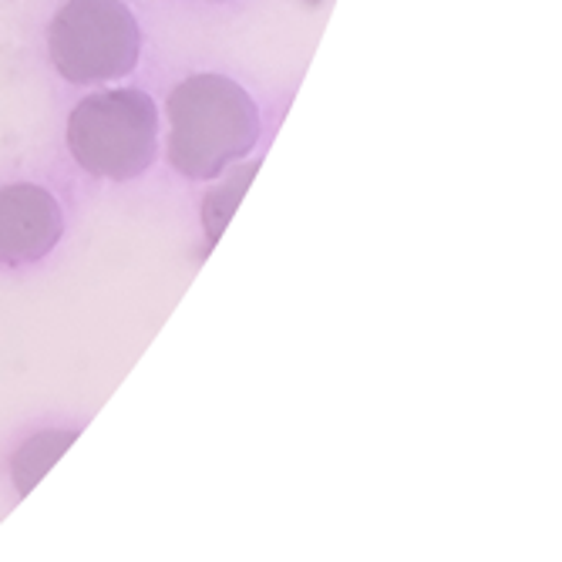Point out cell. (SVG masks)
<instances>
[{
	"label": "cell",
	"instance_id": "6da1fadb",
	"mask_svg": "<svg viewBox=\"0 0 562 562\" xmlns=\"http://www.w3.org/2000/svg\"><path fill=\"white\" fill-rule=\"evenodd\" d=\"M169 166L216 179L260 142V109L226 75H192L169 94Z\"/></svg>",
	"mask_w": 562,
	"mask_h": 562
},
{
	"label": "cell",
	"instance_id": "7a4b0ae2",
	"mask_svg": "<svg viewBox=\"0 0 562 562\" xmlns=\"http://www.w3.org/2000/svg\"><path fill=\"white\" fill-rule=\"evenodd\" d=\"M68 148L75 162L98 179L125 182L156 162L159 109L145 91H98L68 119Z\"/></svg>",
	"mask_w": 562,
	"mask_h": 562
},
{
	"label": "cell",
	"instance_id": "5b68a950",
	"mask_svg": "<svg viewBox=\"0 0 562 562\" xmlns=\"http://www.w3.org/2000/svg\"><path fill=\"white\" fill-rule=\"evenodd\" d=\"M260 162H252V166H239V172L233 179H226L223 186H216L206 199H202V226H206V239L210 246H216V239L223 236L226 223L233 220L236 206H239V199L246 192V186L252 182V176H257Z\"/></svg>",
	"mask_w": 562,
	"mask_h": 562
},
{
	"label": "cell",
	"instance_id": "277c9868",
	"mask_svg": "<svg viewBox=\"0 0 562 562\" xmlns=\"http://www.w3.org/2000/svg\"><path fill=\"white\" fill-rule=\"evenodd\" d=\"M65 216L58 199L34 182L0 189V263H37L58 246Z\"/></svg>",
	"mask_w": 562,
	"mask_h": 562
},
{
	"label": "cell",
	"instance_id": "3957f363",
	"mask_svg": "<svg viewBox=\"0 0 562 562\" xmlns=\"http://www.w3.org/2000/svg\"><path fill=\"white\" fill-rule=\"evenodd\" d=\"M47 55L71 85L122 81L138 68L142 27L122 0H68L50 18Z\"/></svg>",
	"mask_w": 562,
	"mask_h": 562
}]
</instances>
